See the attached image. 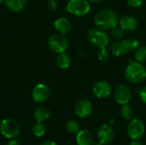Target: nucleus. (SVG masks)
Segmentation results:
<instances>
[{
    "instance_id": "1",
    "label": "nucleus",
    "mask_w": 146,
    "mask_h": 145,
    "mask_svg": "<svg viewBox=\"0 0 146 145\" xmlns=\"http://www.w3.org/2000/svg\"><path fill=\"white\" fill-rule=\"evenodd\" d=\"M119 17L115 11L110 9L99 10L94 16V24L97 27L103 30H111L118 26Z\"/></svg>"
},
{
    "instance_id": "2",
    "label": "nucleus",
    "mask_w": 146,
    "mask_h": 145,
    "mask_svg": "<svg viewBox=\"0 0 146 145\" xmlns=\"http://www.w3.org/2000/svg\"><path fill=\"white\" fill-rule=\"evenodd\" d=\"M125 78L133 84H139L146 79V66L139 62H131L124 71Z\"/></svg>"
},
{
    "instance_id": "3",
    "label": "nucleus",
    "mask_w": 146,
    "mask_h": 145,
    "mask_svg": "<svg viewBox=\"0 0 146 145\" xmlns=\"http://www.w3.org/2000/svg\"><path fill=\"white\" fill-rule=\"evenodd\" d=\"M139 46V41L135 38H127V39H120L113 42L110 46V52L113 56L120 57L129 54L138 49Z\"/></svg>"
},
{
    "instance_id": "4",
    "label": "nucleus",
    "mask_w": 146,
    "mask_h": 145,
    "mask_svg": "<svg viewBox=\"0 0 146 145\" xmlns=\"http://www.w3.org/2000/svg\"><path fill=\"white\" fill-rule=\"evenodd\" d=\"M86 38L90 44L98 49L106 48L110 43V37L105 32L104 30L98 27L90 28L87 31Z\"/></svg>"
},
{
    "instance_id": "5",
    "label": "nucleus",
    "mask_w": 146,
    "mask_h": 145,
    "mask_svg": "<svg viewBox=\"0 0 146 145\" xmlns=\"http://www.w3.org/2000/svg\"><path fill=\"white\" fill-rule=\"evenodd\" d=\"M47 45L50 50L55 53L60 54L62 52H66L69 46V40L65 34L56 32L49 37Z\"/></svg>"
},
{
    "instance_id": "6",
    "label": "nucleus",
    "mask_w": 146,
    "mask_h": 145,
    "mask_svg": "<svg viewBox=\"0 0 146 145\" xmlns=\"http://www.w3.org/2000/svg\"><path fill=\"white\" fill-rule=\"evenodd\" d=\"M0 133L9 139L15 138L21 133L20 124L13 119H3L0 122Z\"/></svg>"
},
{
    "instance_id": "7",
    "label": "nucleus",
    "mask_w": 146,
    "mask_h": 145,
    "mask_svg": "<svg viewBox=\"0 0 146 145\" xmlns=\"http://www.w3.org/2000/svg\"><path fill=\"white\" fill-rule=\"evenodd\" d=\"M91 9L88 0H69L67 4V10L74 16H85Z\"/></svg>"
},
{
    "instance_id": "8",
    "label": "nucleus",
    "mask_w": 146,
    "mask_h": 145,
    "mask_svg": "<svg viewBox=\"0 0 146 145\" xmlns=\"http://www.w3.org/2000/svg\"><path fill=\"white\" fill-rule=\"evenodd\" d=\"M145 132L144 122L139 119H132L127 126V133L132 140H139Z\"/></svg>"
},
{
    "instance_id": "9",
    "label": "nucleus",
    "mask_w": 146,
    "mask_h": 145,
    "mask_svg": "<svg viewBox=\"0 0 146 145\" xmlns=\"http://www.w3.org/2000/svg\"><path fill=\"white\" fill-rule=\"evenodd\" d=\"M113 96H114L115 101L118 104L124 105V104H127L131 101L133 92L129 86H127V85L121 84V85H117L115 88Z\"/></svg>"
},
{
    "instance_id": "10",
    "label": "nucleus",
    "mask_w": 146,
    "mask_h": 145,
    "mask_svg": "<svg viewBox=\"0 0 146 145\" xmlns=\"http://www.w3.org/2000/svg\"><path fill=\"white\" fill-rule=\"evenodd\" d=\"M92 92L97 98L105 99L111 95L112 88L109 82L105 80H99L93 85Z\"/></svg>"
},
{
    "instance_id": "11",
    "label": "nucleus",
    "mask_w": 146,
    "mask_h": 145,
    "mask_svg": "<svg viewBox=\"0 0 146 145\" xmlns=\"http://www.w3.org/2000/svg\"><path fill=\"white\" fill-rule=\"evenodd\" d=\"M93 111L92 103L86 98H82L79 100L74 106V112L76 115L80 118L89 117Z\"/></svg>"
},
{
    "instance_id": "12",
    "label": "nucleus",
    "mask_w": 146,
    "mask_h": 145,
    "mask_svg": "<svg viewBox=\"0 0 146 145\" xmlns=\"http://www.w3.org/2000/svg\"><path fill=\"white\" fill-rule=\"evenodd\" d=\"M50 91L49 87L44 84L36 85L32 91V98L34 102L42 103L48 100L50 97Z\"/></svg>"
},
{
    "instance_id": "13",
    "label": "nucleus",
    "mask_w": 146,
    "mask_h": 145,
    "mask_svg": "<svg viewBox=\"0 0 146 145\" xmlns=\"http://www.w3.org/2000/svg\"><path fill=\"white\" fill-rule=\"evenodd\" d=\"M98 138L103 144H110L113 142L115 138V131L108 124H104L100 126L98 130Z\"/></svg>"
},
{
    "instance_id": "14",
    "label": "nucleus",
    "mask_w": 146,
    "mask_h": 145,
    "mask_svg": "<svg viewBox=\"0 0 146 145\" xmlns=\"http://www.w3.org/2000/svg\"><path fill=\"white\" fill-rule=\"evenodd\" d=\"M118 25L126 32L135 31L139 26L137 18L132 15H124L119 19Z\"/></svg>"
},
{
    "instance_id": "15",
    "label": "nucleus",
    "mask_w": 146,
    "mask_h": 145,
    "mask_svg": "<svg viewBox=\"0 0 146 145\" xmlns=\"http://www.w3.org/2000/svg\"><path fill=\"white\" fill-rule=\"evenodd\" d=\"M54 26L57 32L62 34H68L72 30V24L68 19L65 17H60L56 19L54 22Z\"/></svg>"
},
{
    "instance_id": "16",
    "label": "nucleus",
    "mask_w": 146,
    "mask_h": 145,
    "mask_svg": "<svg viewBox=\"0 0 146 145\" xmlns=\"http://www.w3.org/2000/svg\"><path fill=\"white\" fill-rule=\"evenodd\" d=\"M76 143L78 145H92L93 136L89 130H80L76 134Z\"/></svg>"
},
{
    "instance_id": "17",
    "label": "nucleus",
    "mask_w": 146,
    "mask_h": 145,
    "mask_svg": "<svg viewBox=\"0 0 146 145\" xmlns=\"http://www.w3.org/2000/svg\"><path fill=\"white\" fill-rule=\"evenodd\" d=\"M50 109L46 106H40L36 109L33 114V118L37 122H44L50 117Z\"/></svg>"
},
{
    "instance_id": "18",
    "label": "nucleus",
    "mask_w": 146,
    "mask_h": 145,
    "mask_svg": "<svg viewBox=\"0 0 146 145\" xmlns=\"http://www.w3.org/2000/svg\"><path fill=\"white\" fill-rule=\"evenodd\" d=\"M56 66L60 69L66 70L71 66L72 59H71V57H70V56L68 54H67L66 52H62V53L58 54V56H56Z\"/></svg>"
},
{
    "instance_id": "19",
    "label": "nucleus",
    "mask_w": 146,
    "mask_h": 145,
    "mask_svg": "<svg viewBox=\"0 0 146 145\" xmlns=\"http://www.w3.org/2000/svg\"><path fill=\"white\" fill-rule=\"evenodd\" d=\"M6 7L12 12H21L22 11L27 3V0H5Z\"/></svg>"
},
{
    "instance_id": "20",
    "label": "nucleus",
    "mask_w": 146,
    "mask_h": 145,
    "mask_svg": "<svg viewBox=\"0 0 146 145\" xmlns=\"http://www.w3.org/2000/svg\"><path fill=\"white\" fill-rule=\"evenodd\" d=\"M120 114H121V116L123 120L130 121L133 119V109L130 105L124 104V105H121Z\"/></svg>"
},
{
    "instance_id": "21",
    "label": "nucleus",
    "mask_w": 146,
    "mask_h": 145,
    "mask_svg": "<svg viewBox=\"0 0 146 145\" xmlns=\"http://www.w3.org/2000/svg\"><path fill=\"white\" fill-rule=\"evenodd\" d=\"M32 131H33V133L34 136H36L38 138H40V137H43L45 134L46 127L43 124V122H36L33 126Z\"/></svg>"
},
{
    "instance_id": "22",
    "label": "nucleus",
    "mask_w": 146,
    "mask_h": 145,
    "mask_svg": "<svg viewBox=\"0 0 146 145\" xmlns=\"http://www.w3.org/2000/svg\"><path fill=\"white\" fill-rule=\"evenodd\" d=\"M65 129L69 134H77L80 132V125L76 121L70 120L66 123Z\"/></svg>"
},
{
    "instance_id": "23",
    "label": "nucleus",
    "mask_w": 146,
    "mask_h": 145,
    "mask_svg": "<svg viewBox=\"0 0 146 145\" xmlns=\"http://www.w3.org/2000/svg\"><path fill=\"white\" fill-rule=\"evenodd\" d=\"M134 57L137 62H146V46H139L138 49L135 50Z\"/></svg>"
},
{
    "instance_id": "24",
    "label": "nucleus",
    "mask_w": 146,
    "mask_h": 145,
    "mask_svg": "<svg viewBox=\"0 0 146 145\" xmlns=\"http://www.w3.org/2000/svg\"><path fill=\"white\" fill-rule=\"evenodd\" d=\"M110 35L111 37L115 40H120L124 36V30L118 25L115 27L112 28L110 30Z\"/></svg>"
},
{
    "instance_id": "25",
    "label": "nucleus",
    "mask_w": 146,
    "mask_h": 145,
    "mask_svg": "<svg viewBox=\"0 0 146 145\" xmlns=\"http://www.w3.org/2000/svg\"><path fill=\"white\" fill-rule=\"evenodd\" d=\"M98 59L101 62H106L109 59V53L106 50V48L99 49L98 52Z\"/></svg>"
},
{
    "instance_id": "26",
    "label": "nucleus",
    "mask_w": 146,
    "mask_h": 145,
    "mask_svg": "<svg viewBox=\"0 0 146 145\" xmlns=\"http://www.w3.org/2000/svg\"><path fill=\"white\" fill-rule=\"evenodd\" d=\"M127 3L131 8H139L142 5L143 0H127Z\"/></svg>"
},
{
    "instance_id": "27",
    "label": "nucleus",
    "mask_w": 146,
    "mask_h": 145,
    "mask_svg": "<svg viewBox=\"0 0 146 145\" xmlns=\"http://www.w3.org/2000/svg\"><path fill=\"white\" fill-rule=\"evenodd\" d=\"M139 97H140L141 101L145 104H146V86L140 89V91H139Z\"/></svg>"
},
{
    "instance_id": "28",
    "label": "nucleus",
    "mask_w": 146,
    "mask_h": 145,
    "mask_svg": "<svg viewBox=\"0 0 146 145\" xmlns=\"http://www.w3.org/2000/svg\"><path fill=\"white\" fill-rule=\"evenodd\" d=\"M48 7H49L50 9L55 10V9L57 8V3H56V2L55 0H50V1H49V3H48Z\"/></svg>"
},
{
    "instance_id": "29",
    "label": "nucleus",
    "mask_w": 146,
    "mask_h": 145,
    "mask_svg": "<svg viewBox=\"0 0 146 145\" xmlns=\"http://www.w3.org/2000/svg\"><path fill=\"white\" fill-rule=\"evenodd\" d=\"M6 145H20V142L15 138H11L9 139V141L7 142Z\"/></svg>"
},
{
    "instance_id": "30",
    "label": "nucleus",
    "mask_w": 146,
    "mask_h": 145,
    "mask_svg": "<svg viewBox=\"0 0 146 145\" xmlns=\"http://www.w3.org/2000/svg\"><path fill=\"white\" fill-rule=\"evenodd\" d=\"M40 145H57L54 141H51V140H47V141H44L43 142L42 144H40Z\"/></svg>"
},
{
    "instance_id": "31",
    "label": "nucleus",
    "mask_w": 146,
    "mask_h": 145,
    "mask_svg": "<svg viewBox=\"0 0 146 145\" xmlns=\"http://www.w3.org/2000/svg\"><path fill=\"white\" fill-rule=\"evenodd\" d=\"M129 145H143L139 140H133Z\"/></svg>"
},
{
    "instance_id": "32",
    "label": "nucleus",
    "mask_w": 146,
    "mask_h": 145,
    "mask_svg": "<svg viewBox=\"0 0 146 145\" xmlns=\"http://www.w3.org/2000/svg\"><path fill=\"white\" fill-rule=\"evenodd\" d=\"M90 3H101L104 0H88Z\"/></svg>"
},
{
    "instance_id": "33",
    "label": "nucleus",
    "mask_w": 146,
    "mask_h": 145,
    "mask_svg": "<svg viewBox=\"0 0 146 145\" xmlns=\"http://www.w3.org/2000/svg\"><path fill=\"white\" fill-rule=\"evenodd\" d=\"M92 145H104V144L98 141V142H97V143H92Z\"/></svg>"
},
{
    "instance_id": "34",
    "label": "nucleus",
    "mask_w": 146,
    "mask_h": 145,
    "mask_svg": "<svg viewBox=\"0 0 146 145\" xmlns=\"http://www.w3.org/2000/svg\"><path fill=\"white\" fill-rule=\"evenodd\" d=\"M4 1H5V0H0V3H3Z\"/></svg>"
},
{
    "instance_id": "35",
    "label": "nucleus",
    "mask_w": 146,
    "mask_h": 145,
    "mask_svg": "<svg viewBox=\"0 0 146 145\" xmlns=\"http://www.w3.org/2000/svg\"><path fill=\"white\" fill-rule=\"evenodd\" d=\"M47 1H50V0H47Z\"/></svg>"
}]
</instances>
